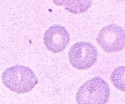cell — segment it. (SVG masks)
Masks as SVG:
<instances>
[{
	"instance_id": "8992f818",
	"label": "cell",
	"mask_w": 125,
	"mask_h": 104,
	"mask_svg": "<svg viewBox=\"0 0 125 104\" xmlns=\"http://www.w3.org/2000/svg\"><path fill=\"white\" fill-rule=\"evenodd\" d=\"M56 5L64 6L65 9L73 14L83 13L92 5V1H53Z\"/></svg>"
},
{
	"instance_id": "3957f363",
	"label": "cell",
	"mask_w": 125,
	"mask_h": 104,
	"mask_svg": "<svg viewBox=\"0 0 125 104\" xmlns=\"http://www.w3.org/2000/svg\"><path fill=\"white\" fill-rule=\"evenodd\" d=\"M98 50L88 42L75 43L68 51L70 64L78 70H87L92 67L98 60Z\"/></svg>"
},
{
	"instance_id": "6da1fadb",
	"label": "cell",
	"mask_w": 125,
	"mask_h": 104,
	"mask_svg": "<svg viewBox=\"0 0 125 104\" xmlns=\"http://www.w3.org/2000/svg\"><path fill=\"white\" fill-rule=\"evenodd\" d=\"M2 82L10 91L23 94L35 87L38 84V78L32 69L17 64L4 70L2 75Z\"/></svg>"
},
{
	"instance_id": "5b68a950",
	"label": "cell",
	"mask_w": 125,
	"mask_h": 104,
	"mask_svg": "<svg viewBox=\"0 0 125 104\" xmlns=\"http://www.w3.org/2000/svg\"><path fill=\"white\" fill-rule=\"evenodd\" d=\"M69 41L70 35L63 26L53 25L48 28L44 33V45L51 53H61L67 47Z\"/></svg>"
},
{
	"instance_id": "277c9868",
	"label": "cell",
	"mask_w": 125,
	"mask_h": 104,
	"mask_svg": "<svg viewBox=\"0 0 125 104\" xmlns=\"http://www.w3.org/2000/svg\"><path fill=\"white\" fill-rule=\"evenodd\" d=\"M97 42L106 53L122 51L125 45L124 28L115 23L107 25L98 32Z\"/></svg>"
},
{
	"instance_id": "7a4b0ae2",
	"label": "cell",
	"mask_w": 125,
	"mask_h": 104,
	"mask_svg": "<svg viewBox=\"0 0 125 104\" xmlns=\"http://www.w3.org/2000/svg\"><path fill=\"white\" fill-rule=\"evenodd\" d=\"M110 95L108 83L99 77L88 80L78 88L77 104H106Z\"/></svg>"
},
{
	"instance_id": "52a82bcc",
	"label": "cell",
	"mask_w": 125,
	"mask_h": 104,
	"mask_svg": "<svg viewBox=\"0 0 125 104\" xmlns=\"http://www.w3.org/2000/svg\"><path fill=\"white\" fill-rule=\"evenodd\" d=\"M125 67H117L113 71L112 74H111V81H112L113 84L116 88H118V90L122 92L125 91V85H124V82H125Z\"/></svg>"
}]
</instances>
